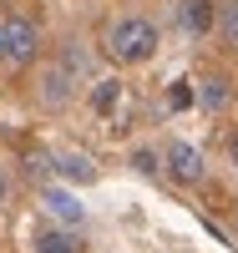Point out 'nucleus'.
<instances>
[{"label":"nucleus","instance_id":"5","mask_svg":"<svg viewBox=\"0 0 238 253\" xmlns=\"http://www.w3.org/2000/svg\"><path fill=\"white\" fill-rule=\"evenodd\" d=\"M31 248H36V253H86V243L71 233V228H41Z\"/></svg>","mask_w":238,"mask_h":253},{"label":"nucleus","instance_id":"1","mask_svg":"<svg viewBox=\"0 0 238 253\" xmlns=\"http://www.w3.org/2000/svg\"><path fill=\"white\" fill-rule=\"evenodd\" d=\"M106 56L117 66H142V61L157 56V26L147 15H122L106 26Z\"/></svg>","mask_w":238,"mask_h":253},{"label":"nucleus","instance_id":"13","mask_svg":"<svg viewBox=\"0 0 238 253\" xmlns=\"http://www.w3.org/2000/svg\"><path fill=\"white\" fill-rule=\"evenodd\" d=\"M228 157H233V167H238V137H233V147H228Z\"/></svg>","mask_w":238,"mask_h":253},{"label":"nucleus","instance_id":"8","mask_svg":"<svg viewBox=\"0 0 238 253\" xmlns=\"http://www.w3.org/2000/svg\"><path fill=\"white\" fill-rule=\"evenodd\" d=\"M213 31H218L223 46H233V51H238V0H223V5H218V20H213Z\"/></svg>","mask_w":238,"mask_h":253},{"label":"nucleus","instance_id":"10","mask_svg":"<svg viewBox=\"0 0 238 253\" xmlns=\"http://www.w3.org/2000/svg\"><path fill=\"white\" fill-rule=\"evenodd\" d=\"M46 203H51V213H56V218H66V223H76V218H81V203H76V198H66V193H46Z\"/></svg>","mask_w":238,"mask_h":253},{"label":"nucleus","instance_id":"6","mask_svg":"<svg viewBox=\"0 0 238 253\" xmlns=\"http://www.w3.org/2000/svg\"><path fill=\"white\" fill-rule=\"evenodd\" d=\"M228 96H233L228 76H203V81H198V101H203L208 112H223V107H228Z\"/></svg>","mask_w":238,"mask_h":253},{"label":"nucleus","instance_id":"3","mask_svg":"<svg viewBox=\"0 0 238 253\" xmlns=\"http://www.w3.org/2000/svg\"><path fill=\"white\" fill-rule=\"evenodd\" d=\"M167 172H172V182H183V187H192V182H203V172H208V167H203V152H198V147H192V142H167Z\"/></svg>","mask_w":238,"mask_h":253},{"label":"nucleus","instance_id":"4","mask_svg":"<svg viewBox=\"0 0 238 253\" xmlns=\"http://www.w3.org/2000/svg\"><path fill=\"white\" fill-rule=\"evenodd\" d=\"M178 20H183L188 36H208L213 20H218V5H213V0H183V5H178Z\"/></svg>","mask_w":238,"mask_h":253},{"label":"nucleus","instance_id":"11","mask_svg":"<svg viewBox=\"0 0 238 253\" xmlns=\"http://www.w3.org/2000/svg\"><path fill=\"white\" fill-rule=\"evenodd\" d=\"M172 107H178V112H183V107H192V91H188V81H178V86H172Z\"/></svg>","mask_w":238,"mask_h":253},{"label":"nucleus","instance_id":"12","mask_svg":"<svg viewBox=\"0 0 238 253\" xmlns=\"http://www.w3.org/2000/svg\"><path fill=\"white\" fill-rule=\"evenodd\" d=\"M0 61H5V20H0Z\"/></svg>","mask_w":238,"mask_h":253},{"label":"nucleus","instance_id":"2","mask_svg":"<svg viewBox=\"0 0 238 253\" xmlns=\"http://www.w3.org/2000/svg\"><path fill=\"white\" fill-rule=\"evenodd\" d=\"M36 51H41V31H36V20L10 15V20H5V61L26 66V61H36Z\"/></svg>","mask_w":238,"mask_h":253},{"label":"nucleus","instance_id":"7","mask_svg":"<svg viewBox=\"0 0 238 253\" xmlns=\"http://www.w3.org/2000/svg\"><path fill=\"white\" fill-rule=\"evenodd\" d=\"M56 172L66 177V182H92L96 167H92V157H86V152H61V157H56Z\"/></svg>","mask_w":238,"mask_h":253},{"label":"nucleus","instance_id":"9","mask_svg":"<svg viewBox=\"0 0 238 253\" xmlns=\"http://www.w3.org/2000/svg\"><path fill=\"white\" fill-rule=\"evenodd\" d=\"M117 101H122V81H96V91H92V112H117Z\"/></svg>","mask_w":238,"mask_h":253},{"label":"nucleus","instance_id":"14","mask_svg":"<svg viewBox=\"0 0 238 253\" xmlns=\"http://www.w3.org/2000/svg\"><path fill=\"white\" fill-rule=\"evenodd\" d=\"M0 198H5V172H0Z\"/></svg>","mask_w":238,"mask_h":253}]
</instances>
